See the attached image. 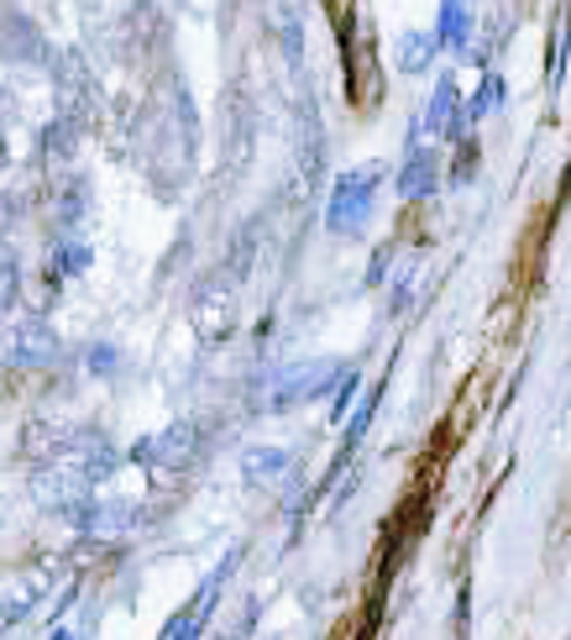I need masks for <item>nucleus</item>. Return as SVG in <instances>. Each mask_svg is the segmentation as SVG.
<instances>
[{
	"label": "nucleus",
	"mask_w": 571,
	"mask_h": 640,
	"mask_svg": "<svg viewBox=\"0 0 571 640\" xmlns=\"http://www.w3.org/2000/svg\"><path fill=\"white\" fill-rule=\"evenodd\" d=\"M194 142H200V126H194V105H189V85L179 74H157V90H152V179L163 174V158L189 174L194 163Z\"/></svg>",
	"instance_id": "obj_1"
},
{
	"label": "nucleus",
	"mask_w": 571,
	"mask_h": 640,
	"mask_svg": "<svg viewBox=\"0 0 571 640\" xmlns=\"http://www.w3.org/2000/svg\"><path fill=\"white\" fill-rule=\"evenodd\" d=\"M389 163H357L346 174H335L331 200H326V231L331 237H361L367 221L378 211V189H383Z\"/></svg>",
	"instance_id": "obj_2"
},
{
	"label": "nucleus",
	"mask_w": 571,
	"mask_h": 640,
	"mask_svg": "<svg viewBox=\"0 0 571 640\" xmlns=\"http://www.w3.org/2000/svg\"><path fill=\"white\" fill-rule=\"evenodd\" d=\"M63 357V341L48 321L37 315H16L0 326V363L16 367V373H37V367H53Z\"/></svg>",
	"instance_id": "obj_3"
},
{
	"label": "nucleus",
	"mask_w": 571,
	"mask_h": 640,
	"mask_svg": "<svg viewBox=\"0 0 571 640\" xmlns=\"http://www.w3.org/2000/svg\"><path fill=\"white\" fill-rule=\"evenodd\" d=\"M53 90H59V116H74L79 126H100V85H94L90 63L74 48H63L53 63Z\"/></svg>",
	"instance_id": "obj_4"
},
{
	"label": "nucleus",
	"mask_w": 571,
	"mask_h": 640,
	"mask_svg": "<svg viewBox=\"0 0 571 640\" xmlns=\"http://www.w3.org/2000/svg\"><path fill=\"white\" fill-rule=\"evenodd\" d=\"M341 378H346V363H335V357L304 363L278 378V389L268 394V410H294V404H309V399H326L331 389H341Z\"/></svg>",
	"instance_id": "obj_5"
},
{
	"label": "nucleus",
	"mask_w": 571,
	"mask_h": 640,
	"mask_svg": "<svg viewBox=\"0 0 571 640\" xmlns=\"http://www.w3.org/2000/svg\"><path fill=\"white\" fill-rule=\"evenodd\" d=\"M200 457V426L194 421H179V426L157 430V436H142L131 447V462L137 467H163V473H179L189 462Z\"/></svg>",
	"instance_id": "obj_6"
},
{
	"label": "nucleus",
	"mask_w": 571,
	"mask_h": 640,
	"mask_svg": "<svg viewBox=\"0 0 571 640\" xmlns=\"http://www.w3.org/2000/svg\"><path fill=\"white\" fill-rule=\"evenodd\" d=\"M231 567H237V551H231V556H226V562L215 567L211 578L200 582V593H194V599H189V604H183V610L174 614L168 625H163V636H157V640H200V630L211 625V614H215V599H220V588H226V578H231Z\"/></svg>",
	"instance_id": "obj_7"
},
{
	"label": "nucleus",
	"mask_w": 571,
	"mask_h": 640,
	"mask_svg": "<svg viewBox=\"0 0 571 640\" xmlns=\"http://www.w3.org/2000/svg\"><path fill=\"white\" fill-rule=\"evenodd\" d=\"M48 582H53V567L48 562H37V567H22V573H5L0 578V636L16 625V619H27L37 610V599L48 593Z\"/></svg>",
	"instance_id": "obj_8"
},
{
	"label": "nucleus",
	"mask_w": 571,
	"mask_h": 640,
	"mask_svg": "<svg viewBox=\"0 0 571 640\" xmlns=\"http://www.w3.org/2000/svg\"><path fill=\"white\" fill-rule=\"evenodd\" d=\"M0 53L11 63H48V74H53V63H59V53L48 48V37L31 27L22 11H0Z\"/></svg>",
	"instance_id": "obj_9"
},
{
	"label": "nucleus",
	"mask_w": 571,
	"mask_h": 640,
	"mask_svg": "<svg viewBox=\"0 0 571 640\" xmlns=\"http://www.w3.org/2000/svg\"><path fill=\"white\" fill-rule=\"evenodd\" d=\"M231 284L226 278H211V284H200L194 289V331L205 336V341H220V336H231Z\"/></svg>",
	"instance_id": "obj_10"
},
{
	"label": "nucleus",
	"mask_w": 571,
	"mask_h": 640,
	"mask_svg": "<svg viewBox=\"0 0 571 640\" xmlns=\"http://www.w3.org/2000/svg\"><path fill=\"white\" fill-rule=\"evenodd\" d=\"M85 137H90V126H79L74 116H53V122L42 126V163H48V174L59 179L63 168H74V158L85 148Z\"/></svg>",
	"instance_id": "obj_11"
},
{
	"label": "nucleus",
	"mask_w": 571,
	"mask_h": 640,
	"mask_svg": "<svg viewBox=\"0 0 571 640\" xmlns=\"http://www.w3.org/2000/svg\"><path fill=\"white\" fill-rule=\"evenodd\" d=\"M393 189H398L404 200H430V194L441 189V153H435V148H409V158H404L398 174H393Z\"/></svg>",
	"instance_id": "obj_12"
},
{
	"label": "nucleus",
	"mask_w": 571,
	"mask_h": 640,
	"mask_svg": "<svg viewBox=\"0 0 571 640\" xmlns=\"http://www.w3.org/2000/svg\"><path fill=\"white\" fill-rule=\"evenodd\" d=\"M498 105H504V74H498V68H482L478 95H467V100H461V116H456V126H452V137H446V142H461V137H467L482 116H493Z\"/></svg>",
	"instance_id": "obj_13"
},
{
	"label": "nucleus",
	"mask_w": 571,
	"mask_h": 640,
	"mask_svg": "<svg viewBox=\"0 0 571 640\" xmlns=\"http://www.w3.org/2000/svg\"><path fill=\"white\" fill-rule=\"evenodd\" d=\"M456 116H461V95H456V79L452 74H441L435 79V95L424 100V116H420V131H430V137H452V126H456Z\"/></svg>",
	"instance_id": "obj_14"
},
{
	"label": "nucleus",
	"mask_w": 571,
	"mask_h": 640,
	"mask_svg": "<svg viewBox=\"0 0 571 640\" xmlns=\"http://www.w3.org/2000/svg\"><path fill=\"white\" fill-rule=\"evenodd\" d=\"M289 462H294L289 447H246V452H241V478L252 488H268L289 473Z\"/></svg>",
	"instance_id": "obj_15"
},
{
	"label": "nucleus",
	"mask_w": 571,
	"mask_h": 640,
	"mask_svg": "<svg viewBox=\"0 0 571 640\" xmlns=\"http://www.w3.org/2000/svg\"><path fill=\"white\" fill-rule=\"evenodd\" d=\"M435 53H441V37L435 32H404L398 42H393V59L404 74H424V68H435Z\"/></svg>",
	"instance_id": "obj_16"
},
{
	"label": "nucleus",
	"mask_w": 571,
	"mask_h": 640,
	"mask_svg": "<svg viewBox=\"0 0 571 640\" xmlns=\"http://www.w3.org/2000/svg\"><path fill=\"white\" fill-rule=\"evenodd\" d=\"M94 263V252L85 237H74V231H63L59 242H53V258H48V274H53V284L59 278H79L85 268Z\"/></svg>",
	"instance_id": "obj_17"
},
{
	"label": "nucleus",
	"mask_w": 571,
	"mask_h": 640,
	"mask_svg": "<svg viewBox=\"0 0 571 640\" xmlns=\"http://www.w3.org/2000/svg\"><path fill=\"white\" fill-rule=\"evenodd\" d=\"M472 11L461 5V0H441V22H435V37H441V48L446 53H461L467 42H472Z\"/></svg>",
	"instance_id": "obj_18"
},
{
	"label": "nucleus",
	"mask_w": 571,
	"mask_h": 640,
	"mask_svg": "<svg viewBox=\"0 0 571 640\" xmlns=\"http://www.w3.org/2000/svg\"><path fill=\"white\" fill-rule=\"evenodd\" d=\"M85 211H90V184L85 179H68L53 189V215H59L63 231H74V226L85 221Z\"/></svg>",
	"instance_id": "obj_19"
},
{
	"label": "nucleus",
	"mask_w": 571,
	"mask_h": 640,
	"mask_svg": "<svg viewBox=\"0 0 571 640\" xmlns=\"http://www.w3.org/2000/svg\"><path fill=\"white\" fill-rule=\"evenodd\" d=\"M378 399H383V384H378V389H367V394L357 399V415L346 421V436H341V457H352V452L361 447V436H367L372 415H378Z\"/></svg>",
	"instance_id": "obj_20"
},
{
	"label": "nucleus",
	"mask_w": 571,
	"mask_h": 640,
	"mask_svg": "<svg viewBox=\"0 0 571 640\" xmlns=\"http://www.w3.org/2000/svg\"><path fill=\"white\" fill-rule=\"evenodd\" d=\"M16 294H22V263H16V252L0 242V315L16 305Z\"/></svg>",
	"instance_id": "obj_21"
},
{
	"label": "nucleus",
	"mask_w": 571,
	"mask_h": 640,
	"mask_svg": "<svg viewBox=\"0 0 571 640\" xmlns=\"http://www.w3.org/2000/svg\"><path fill=\"white\" fill-rule=\"evenodd\" d=\"M556 42H550V90H561V74H567V48H571V0H567V11L556 16Z\"/></svg>",
	"instance_id": "obj_22"
},
{
	"label": "nucleus",
	"mask_w": 571,
	"mask_h": 640,
	"mask_svg": "<svg viewBox=\"0 0 571 640\" xmlns=\"http://www.w3.org/2000/svg\"><path fill=\"white\" fill-rule=\"evenodd\" d=\"M85 363H90V373H100V378H116V373H120V352L111 347V341H94L90 352H85Z\"/></svg>",
	"instance_id": "obj_23"
},
{
	"label": "nucleus",
	"mask_w": 571,
	"mask_h": 640,
	"mask_svg": "<svg viewBox=\"0 0 571 640\" xmlns=\"http://www.w3.org/2000/svg\"><path fill=\"white\" fill-rule=\"evenodd\" d=\"M456 168H452V184H467L472 179V168H478V142H461V148H456Z\"/></svg>",
	"instance_id": "obj_24"
},
{
	"label": "nucleus",
	"mask_w": 571,
	"mask_h": 640,
	"mask_svg": "<svg viewBox=\"0 0 571 640\" xmlns=\"http://www.w3.org/2000/svg\"><path fill=\"white\" fill-rule=\"evenodd\" d=\"M357 367H352V373H346V378H341V394H335V421H341V415H346V410H352V399H357Z\"/></svg>",
	"instance_id": "obj_25"
},
{
	"label": "nucleus",
	"mask_w": 571,
	"mask_h": 640,
	"mask_svg": "<svg viewBox=\"0 0 571 640\" xmlns=\"http://www.w3.org/2000/svg\"><path fill=\"white\" fill-rule=\"evenodd\" d=\"M383 268H389V247L372 258V268H367V284H383Z\"/></svg>",
	"instance_id": "obj_26"
},
{
	"label": "nucleus",
	"mask_w": 571,
	"mask_h": 640,
	"mask_svg": "<svg viewBox=\"0 0 571 640\" xmlns=\"http://www.w3.org/2000/svg\"><path fill=\"white\" fill-rule=\"evenodd\" d=\"M0 168H11V142H5V122H0Z\"/></svg>",
	"instance_id": "obj_27"
},
{
	"label": "nucleus",
	"mask_w": 571,
	"mask_h": 640,
	"mask_svg": "<svg viewBox=\"0 0 571 640\" xmlns=\"http://www.w3.org/2000/svg\"><path fill=\"white\" fill-rule=\"evenodd\" d=\"M48 640H74V636H68V630H53V636H48Z\"/></svg>",
	"instance_id": "obj_28"
}]
</instances>
